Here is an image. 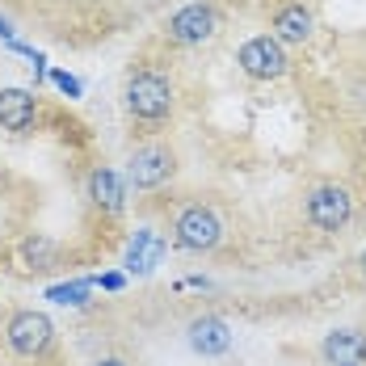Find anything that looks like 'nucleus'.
Here are the masks:
<instances>
[{
  "mask_svg": "<svg viewBox=\"0 0 366 366\" xmlns=\"http://www.w3.org/2000/svg\"><path fill=\"white\" fill-rule=\"evenodd\" d=\"M236 64H240V72L253 76V80H278V76H287V68H291L282 42H274L269 34L249 38V42L236 51Z\"/></svg>",
  "mask_w": 366,
  "mask_h": 366,
  "instance_id": "nucleus-7",
  "label": "nucleus"
},
{
  "mask_svg": "<svg viewBox=\"0 0 366 366\" xmlns=\"http://www.w3.org/2000/svg\"><path fill=\"white\" fill-rule=\"evenodd\" d=\"M303 211H307V223H312V227H320V232H341L345 223L354 219V198H350L345 185L325 182L307 194Z\"/></svg>",
  "mask_w": 366,
  "mask_h": 366,
  "instance_id": "nucleus-4",
  "label": "nucleus"
},
{
  "mask_svg": "<svg viewBox=\"0 0 366 366\" xmlns=\"http://www.w3.org/2000/svg\"><path fill=\"white\" fill-rule=\"evenodd\" d=\"M173 173H177V156H173V147H164V144H147L127 160V185L139 189V194L144 189H160Z\"/></svg>",
  "mask_w": 366,
  "mask_h": 366,
  "instance_id": "nucleus-5",
  "label": "nucleus"
},
{
  "mask_svg": "<svg viewBox=\"0 0 366 366\" xmlns=\"http://www.w3.org/2000/svg\"><path fill=\"white\" fill-rule=\"evenodd\" d=\"M102 366H122V362H114V358H110V362H102Z\"/></svg>",
  "mask_w": 366,
  "mask_h": 366,
  "instance_id": "nucleus-20",
  "label": "nucleus"
},
{
  "mask_svg": "<svg viewBox=\"0 0 366 366\" xmlns=\"http://www.w3.org/2000/svg\"><path fill=\"white\" fill-rule=\"evenodd\" d=\"M164 236L160 232H152V227H139L135 236H131V244H127V274H135V278H147L156 265H160V257H164Z\"/></svg>",
  "mask_w": 366,
  "mask_h": 366,
  "instance_id": "nucleus-8",
  "label": "nucleus"
},
{
  "mask_svg": "<svg viewBox=\"0 0 366 366\" xmlns=\"http://www.w3.org/2000/svg\"><path fill=\"white\" fill-rule=\"evenodd\" d=\"M21 257H26V265L30 269H51L55 265V257H59V244L51 240V236H26L21 240Z\"/></svg>",
  "mask_w": 366,
  "mask_h": 366,
  "instance_id": "nucleus-14",
  "label": "nucleus"
},
{
  "mask_svg": "<svg viewBox=\"0 0 366 366\" xmlns=\"http://www.w3.org/2000/svg\"><path fill=\"white\" fill-rule=\"evenodd\" d=\"M0 42H4V46H13V42H17V30H13V21H9V17H0Z\"/></svg>",
  "mask_w": 366,
  "mask_h": 366,
  "instance_id": "nucleus-18",
  "label": "nucleus"
},
{
  "mask_svg": "<svg viewBox=\"0 0 366 366\" xmlns=\"http://www.w3.org/2000/svg\"><path fill=\"white\" fill-rule=\"evenodd\" d=\"M4 345H9V354H17V358H26V362L51 354V345H55V325H51V316H46V312H34V307H17V312L4 320Z\"/></svg>",
  "mask_w": 366,
  "mask_h": 366,
  "instance_id": "nucleus-2",
  "label": "nucleus"
},
{
  "mask_svg": "<svg viewBox=\"0 0 366 366\" xmlns=\"http://www.w3.org/2000/svg\"><path fill=\"white\" fill-rule=\"evenodd\" d=\"M164 30H169V38L177 46H202V42H211V38L219 34V13H215V4L194 0V4H185V9H177L169 17Z\"/></svg>",
  "mask_w": 366,
  "mask_h": 366,
  "instance_id": "nucleus-6",
  "label": "nucleus"
},
{
  "mask_svg": "<svg viewBox=\"0 0 366 366\" xmlns=\"http://www.w3.org/2000/svg\"><path fill=\"white\" fill-rule=\"evenodd\" d=\"M189 345L202 354V358H219L232 350V329H227V320L219 316H198V320H189Z\"/></svg>",
  "mask_w": 366,
  "mask_h": 366,
  "instance_id": "nucleus-10",
  "label": "nucleus"
},
{
  "mask_svg": "<svg viewBox=\"0 0 366 366\" xmlns=\"http://www.w3.org/2000/svg\"><path fill=\"white\" fill-rule=\"evenodd\" d=\"M358 269H362V278H366V249L358 253Z\"/></svg>",
  "mask_w": 366,
  "mask_h": 366,
  "instance_id": "nucleus-19",
  "label": "nucleus"
},
{
  "mask_svg": "<svg viewBox=\"0 0 366 366\" xmlns=\"http://www.w3.org/2000/svg\"><path fill=\"white\" fill-rule=\"evenodd\" d=\"M38 102L30 89H0V127L4 131H26L34 127Z\"/></svg>",
  "mask_w": 366,
  "mask_h": 366,
  "instance_id": "nucleus-12",
  "label": "nucleus"
},
{
  "mask_svg": "<svg viewBox=\"0 0 366 366\" xmlns=\"http://www.w3.org/2000/svg\"><path fill=\"white\" fill-rule=\"evenodd\" d=\"M89 198H93V207H102L106 215H122V207H127V185L122 177L114 173V169H93L89 173Z\"/></svg>",
  "mask_w": 366,
  "mask_h": 366,
  "instance_id": "nucleus-11",
  "label": "nucleus"
},
{
  "mask_svg": "<svg viewBox=\"0 0 366 366\" xmlns=\"http://www.w3.org/2000/svg\"><path fill=\"white\" fill-rule=\"evenodd\" d=\"M46 76H51V84H55V89H59L64 97H80V93H84V84H80V76H72L68 68H51Z\"/></svg>",
  "mask_w": 366,
  "mask_h": 366,
  "instance_id": "nucleus-16",
  "label": "nucleus"
},
{
  "mask_svg": "<svg viewBox=\"0 0 366 366\" xmlns=\"http://www.w3.org/2000/svg\"><path fill=\"white\" fill-rule=\"evenodd\" d=\"M219 240H223V223L211 207L189 202L173 215V244L185 249V253H211Z\"/></svg>",
  "mask_w": 366,
  "mask_h": 366,
  "instance_id": "nucleus-3",
  "label": "nucleus"
},
{
  "mask_svg": "<svg viewBox=\"0 0 366 366\" xmlns=\"http://www.w3.org/2000/svg\"><path fill=\"white\" fill-rule=\"evenodd\" d=\"M127 114L144 127H160L173 114V80L160 68H144L127 80Z\"/></svg>",
  "mask_w": 366,
  "mask_h": 366,
  "instance_id": "nucleus-1",
  "label": "nucleus"
},
{
  "mask_svg": "<svg viewBox=\"0 0 366 366\" xmlns=\"http://www.w3.org/2000/svg\"><path fill=\"white\" fill-rule=\"evenodd\" d=\"M325 362L329 366H366V332L358 329H337L325 337L320 345Z\"/></svg>",
  "mask_w": 366,
  "mask_h": 366,
  "instance_id": "nucleus-9",
  "label": "nucleus"
},
{
  "mask_svg": "<svg viewBox=\"0 0 366 366\" xmlns=\"http://www.w3.org/2000/svg\"><path fill=\"white\" fill-rule=\"evenodd\" d=\"M269 38L282 42V46H287V42H295V46L307 42V38H312V13H307L299 0H295V4H282V9L274 13V34Z\"/></svg>",
  "mask_w": 366,
  "mask_h": 366,
  "instance_id": "nucleus-13",
  "label": "nucleus"
},
{
  "mask_svg": "<svg viewBox=\"0 0 366 366\" xmlns=\"http://www.w3.org/2000/svg\"><path fill=\"white\" fill-rule=\"evenodd\" d=\"M93 287H102V291H122V287H127V274H118V269H110V274H97V278H93Z\"/></svg>",
  "mask_w": 366,
  "mask_h": 366,
  "instance_id": "nucleus-17",
  "label": "nucleus"
},
{
  "mask_svg": "<svg viewBox=\"0 0 366 366\" xmlns=\"http://www.w3.org/2000/svg\"><path fill=\"white\" fill-rule=\"evenodd\" d=\"M93 295V278H76V282H55L46 287V299L51 303H64V307H84Z\"/></svg>",
  "mask_w": 366,
  "mask_h": 366,
  "instance_id": "nucleus-15",
  "label": "nucleus"
}]
</instances>
